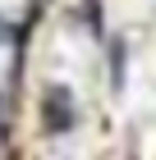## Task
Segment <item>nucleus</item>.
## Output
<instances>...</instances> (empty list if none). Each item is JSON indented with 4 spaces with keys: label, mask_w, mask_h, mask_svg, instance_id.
Returning a JSON list of instances; mask_svg holds the SVG:
<instances>
[{
    "label": "nucleus",
    "mask_w": 156,
    "mask_h": 160,
    "mask_svg": "<svg viewBox=\"0 0 156 160\" xmlns=\"http://www.w3.org/2000/svg\"><path fill=\"white\" fill-rule=\"evenodd\" d=\"M0 147H5V92H0Z\"/></svg>",
    "instance_id": "obj_3"
},
{
    "label": "nucleus",
    "mask_w": 156,
    "mask_h": 160,
    "mask_svg": "<svg viewBox=\"0 0 156 160\" xmlns=\"http://www.w3.org/2000/svg\"><path fill=\"white\" fill-rule=\"evenodd\" d=\"M9 41H14V23L0 14V46H9Z\"/></svg>",
    "instance_id": "obj_2"
},
{
    "label": "nucleus",
    "mask_w": 156,
    "mask_h": 160,
    "mask_svg": "<svg viewBox=\"0 0 156 160\" xmlns=\"http://www.w3.org/2000/svg\"><path fill=\"white\" fill-rule=\"evenodd\" d=\"M41 123H46V133H69L73 128V96L64 87H51L41 96Z\"/></svg>",
    "instance_id": "obj_1"
}]
</instances>
